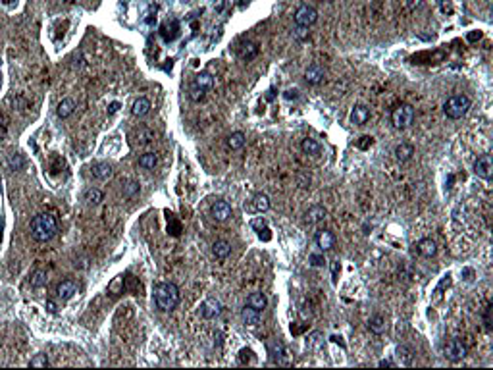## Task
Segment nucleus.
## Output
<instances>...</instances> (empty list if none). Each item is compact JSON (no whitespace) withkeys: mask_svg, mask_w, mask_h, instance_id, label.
Segmentation results:
<instances>
[{"mask_svg":"<svg viewBox=\"0 0 493 370\" xmlns=\"http://www.w3.org/2000/svg\"><path fill=\"white\" fill-rule=\"evenodd\" d=\"M141 191V185H139V181H129L125 187H123V197H127V199H133L135 195Z\"/></svg>","mask_w":493,"mask_h":370,"instance_id":"nucleus-35","label":"nucleus"},{"mask_svg":"<svg viewBox=\"0 0 493 370\" xmlns=\"http://www.w3.org/2000/svg\"><path fill=\"white\" fill-rule=\"evenodd\" d=\"M470 106H472V103H470V99L466 95H453V97H449L445 101L443 112H445V116L449 120H460V118H464L468 114Z\"/></svg>","mask_w":493,"mask_h":370,"instance_id":"nucleus-3","label":"nucleus"},{"mask_svg":"<svg viewBox=\"0 0 493 370\" xmlns=\"http://www.w3.org/2000/svg\"><path fill=\"white\" fill-rule=\"evenodd\" d=\"M339 270H341V266H339V261H332V280H334V282H337Z\"/></svg>","mask_w":493,"mask_h":370,"instance_id":"nucleus-46","label":"nucleus"},{"mask_svg":"<svg viewBox=\"0 0 493 370\" xmlns=\"http://www.w3.org/2000/svg\"><path fill=\"white\" fill-rule=\"evenodd\" d=\"M83 201L87 205H100L104 201V193L100 189H95V187H89L87 191L83 193Z\"/></svg>","mask_w":493,"mask_h":370,"instance_id":"nucleus-31","label":"nucleus"},{"mask_svg":"<svg viewBox=\"0 0 493 370\" xmlns=\"http://www.w3.org/2000/svg\"><path fill=\"white\" fill-rule=\"evenodd\" d=\"M386 328H388V324H386V318L382 317V315H374V317L368 320V330L372 334L382 335L386 332Z\"/></svg>","mask_w":493,"mask_h":370,"instance_id":"nucleus-24","label":"nucleus"},{"mask_svg":"<svg viewBox=\"0 0 493 370\" xmlns=\"http://www.w3.org/2000/svg\"><path fill=\"white\" fill-rule=\"evenodd\" d=\"M193 85L195 87H200V89H204V91H208V89H212V85H214V77H212V73H208V71H198V73L195 75Z\"/></svg>","mask_w":493,"mask_h":370,"instance_id":"nucleus-27","label":"nucleus"},{"mask_svg":"<svg viewBox=\"0 0 493 370\" xmlns=\"http://www.w3.org/2000/svg\"><path fill=\"white\" fill-rule=\"evenodd\" d=\"M156 164H158L156 153H145V155H141V159H139V166L145 168V170H154Z\"/></svg>","mask_w":493,"mask_h":370,"instance_id":"nucleus-32","label":"nucleus"},{"mask_svg":"<svg viewBox=\"0 0 493 370\" xmlns=\"http://www.w3.org/2000/svg\"><path fill=\"white\" fill-rule=\"evenodd\" d=\"M270 207H272L270 197H268L266 193H256L252 199H250V207H248V211L254 212V214H262V212L270 211Z\"/></svg>","mask_w":493,"mask_h":370,"instance_id":"nucleus-12","label":"nucleus"},{"mask_svg":"<svg viewBox=\"0 0 493 370\" xmlns=\"http://www.w3.org/2000/svg\"><path fill=\"white\" fill-rule=\"evenodd\" d=\"M299 97H300L299 89H287V91L283 93V99L289 101V103H291V101H299Z\"/></svg>","mask_w":493,"mask_h":370,"instance_id":"nucleus-41","label":"nucleus"},{"mask_svg":"<svg viewBox=\"0 0 493 370\" xmlns=\"http://www.w3.org/2000/svg\"><path fill=\"white\" fill-rule=\"evenodd\" d=\"M29 367H31V369H47V367H50V361H49L47 355L39 353V355H35V357L29 361Z\"/></svg>","mask_w":493,"mask_h":370,"instance_id":"nucleus-34","label":"nucleus"},{"mask_svg":"<svg viewBox=\"0 0 493 370\" xmlns=\"http://www.w3.org/2000/svg\"><path fill=\"white\" fill-rule=\"evenodd\" d=\"M482 37V33H470L468 35V41H476V39H480Z\"/></svg>","mask_w":493,"mask_h":370,"instance_id":"nucleus-52","label":"nucleus"},{"mask_svg":"<svg viewBox=\"0 0 493 370\" xmlns=\"http://www.w3.org/2000/svg\"><path fill=\"white\" fill-rule=\"evenodd\" d=\"M49 283V274L45 270H35L33 276H31V287H45Z\"/></svg>","mask_w":493,"mask_h":370,"instance_id":"nucleus-33","label":"nucleus"},{"mask_svg":"<svg viewBox=\"0 0 493 370\" xmlns=\"http://www.w3.org/2000/svg\"><path fill=\"white\" fill-rule=\"evenodd\" d=\"M73 112H75V103H73V99H62V101L58 103V106H56V116H58L60 120L70 118Z\"/></svg>","mask_w":493,"mask_h":370,"instance_id":"nucleus-20","label":"nucleus"},{"mask_svg":"<svg viewBox=\"0 0 493 370\" xmlns=\"http://www.w3.org/2000/svg\"><path fill=\"white\" fill-rule=\"evenodd\" d=\"M6 135H8V120H6V116L0 114V139H4Z\"/></svg>","mask_w":493,"mask_h":370,"instance_id":"nucleus-42","label":"nucleus"},{"mask_svg":"<svg viewBox=\"0 0 493 370\" xmlns=\"http://www.w3.org/2000/svg\"><path fill=\"white\" fill-rule=\"evenodd\" d=\"M241 318H243V322H245L246 326H256L260 322V311H254L252 307L246 305L245 309H243V313H241Z\"/></svg>","mask_w":493,"mask_h":370,"instance_id":"nucleus-30","label":"nucleus"},{"mask_svg":"<svg viewBox=\"0 0 493 370\" xmlns=\"http://www.w3.org/2000/svg\"><path fill=\"white\" fill-rule=\"evenodd\" d=\"M414 157V147L408 145V143H401L395 147V159L401 160V162H408V160Z\"/></svg>","mask_w":493,"mask_h":370,"instance_id":"nucleus-26","label":"nucleus"},{"mask_svg":"<svg viewBox=\"0 0 493 370\" xmlns=\"http://www.w3.org/2000/svg\"><path fill=\"white\" fill-rule=\"evenodd\" d=\"M210 214L212 218L216 220V222H226L229 220L231 216H233V211H231V205H229L228 201H214L210 207Z\"/></svg>","mask_w":493,"mask_h":370,"instance_id":"nucleus-8","label":"nucleus"},{"mask_svg":"<svg viewBox=\"0 0 493 370\" xmlns=\"http://www.w3.org/2000/svg\"><path fill=\"white\" fill-rule=\"evenodd\" d=\"M185 2H187V0H185Z\"/></svg>","mask_w":493,"mask_h":370,"instance_id":"nucleus-53","label":"nucleus"},{"mask_svg":"<svg viewBox=\"0 0 493 370\" xmlns=\"http://www.w3.org/2000/svg\"><path fill=\"white\" fill-rule=\"evenodd\" d=\"M414 120V108L410 105H397L391 112V123L395 129H406Z\"/></svg>","mask_w":493,"mask_h":370,"instance_id":"nucleus-4","label":"nucleus"},{"mask_svg":"<svg viewBox=\"0 0 493 370\" xmlns=\"http://www.w3.org/2000/svg\"><path fill=\"white\" fill-rule=\"evenodd\" d=\"M246 305L248 307H252L254 311H264L266 305H268V299H266L264 293H260V291H254V293H250L248 297H246Z\"/></svg>","mask_w":493,"mask_h":370,"instance_id":"nucleus-23","label":"nucleus"},{"mask_svg":"<svg viewBox=\"0 0 493 370\" xmlns=\"http://www.w3.org/2000/svg\"><path fill=\"white\" fill-rule=\"evenodd\" d=\"M474 174L486 181H490L493 177V160L492 155H482L480 159L474 162Z\"/></svg>","mask_w":493,"mask_h":370,"instance_id":"nucleus-6","label":"nucleus"},{"mask_svg":"<svg viewBox=\"0 0 493 370\" xmlns=\"http://www.w3.org/2000/svg\"><path fill=\"white\" fill-rule=\"evenodd\" d=\"M91 172H93V176L97 177V179L106 181V179L112 177V166H110L108 162H97V164L91 168Z\"/></svg>","mask_w":493,"mask_h":370,"instance_id":"nucleus-21","label":"nucleus"},{"mask_svg":"<svg viewBox=\"0 0 493 370\" xmlns=\"http://www.w3.org/2000/svg\"><path fill=\"white\" fill-rule=\"evenodd\" d=\"M160 35L166 43L174 41L177 35H179V21L177 19H172V21H166L162 27H160Z\"/></svg>","mask_w":493,"mask_h":370,"instance_id":"nucleus-19","label":"nucleus"},{"mask_svg":"<svg viewBox=\"0 0 493 370\" xmlns=\"http://www.w3.org/2000/svg\"><path fill=\"white\" fill-rule=\"evenodd\" d=\"M258 235H260V239H264V241H270V237H272V235H270V229L268 228L260 229V231H258Z\"/></svg>","mask_w":493,"mask_h":370,"instance_id":"nucleus-48","label":"nucleus"},{"mask_svg":"<svg viewBox=\"0 0 493 370\" xmlns=\"http://www.w3.org/2000/svg\"><path fill=\"white\" fill-rule=\"evenodd\" d=\"M397 355L401 359V365H410V361H412V349L401 345V347H397Z\"/></svg>","mask_w":493,"mask_h":370,"instance_id":"nucleus-37","label":"nucleus"},{"mask_svg":"<svg viewBox=\"0 0 493 370\" xmlns=\"http://www.w3.org/2000/svg\"><path fill=\"white\" fill-rule=\"evenodd\" d=\"M258 45L254 43V41H245V43H241L239 47H237V56L241 58V60H252V58H256L258 56Z\"/></svg>","mask_w":493,"mask_h":370,"instance_id":"nucleus-14","label":"nucleus"},{"mask_svg":"<svg viewBox=\"0 0 493 370\" xmlns=\"http://www.w3.org/2000/svg\"><path fill=\"white\" fill-rule=\"evenodd\" d=\"M300 151H302L304 155H308V157H316L318 153L322 151V145H320L316 139L306 137V139H302V143H300Z\"/></svg>","mask_w":493,"mask_h":370,"instance_id":"nucleus-28","label":"nucleus"},{"mask_svg":"<svg viewBox=\"0 0 493 370\" xmlns=\"http://www.w3.org/2000/svg\"><path fill=\"white\" fill-rule=\"evenodd\" d=\"M252 359H254V357H252V351H250V349H241V351H239V361H241V363H250Z\"/></svg>","mask_w":493,"mask_h":370,"instance_id":"nucleus-43","label":"nucleus"},{"mask_svg":"<svg viewBox=\"0 0 493 370\" xmlns=\"http://www.w3.org/2000/svg\"><path fill=\"white\" fill-rule=\"evenodd\" d=\"M308 261H310V264L314 266V268H320V266L326 264L324 255H310V257H308Z\"/></svg>","mask_w":493,"mask_h":370,"instance_id":"nucleus-40","label":"nucleus"},{"mask_svg":"<svg viewBox=\"0 0 493 370\" xmlns=\"http://www.w3.org/2000/svg\"><path fill=\"white\" fill-rule=\"evenodd\" d=\"M47 307H49V311H50V313H56V305H54L52 301H47Z\"/></svg>","mask_w":493,"mask_h":370,"instance_id":"nucleus-51","label":"nucleus"},{"mask_svg":"<svg viewBox=\"0 0 493 370\" xmlns=\"http://www.w3.org/2000/svg\"><path fill=\"white\" fill-rule=\"evenodd\" d=\"M295 23L297 25H302V27H312L314 23L318 21V10L316 8H312V6H308V4H302L297 8V12H295Z\"/></svg>","mask_w":493,"mask_h":370,"instance_id":"nucleus-5","label":"nucleus"},{"mask_svg":"<svg viewBox=\"0 0 493 370\" xmlns=\"http://www.w3.org/2000/svg\"><path fill=\"white\" fill-rule=\"evenodd\" d=\"M56 233H58V222L50 212H41L31 220V235L39 243L50 241Z\"/></svg>","mask_w":493,"mask_h":370,"instance_id":"nucleus-1","label":"nucleus"},{"mask_svg":"<svg viewBox=\"0 0 493 370\" xmlns=\"http://www.w3.org/2000/svg\"><path fill=\"white\" fill-rule=\"evenodd\" d=\"M490 313H492V305L486 309V328L488 330H492V317H490Z\"/></svg>","mask_w":493,"mask_h":370,"instance_id":"nucleus-47","label":"nucleus"},{"mask_svg":"<svg viewBox=\"0 0 493 370\" xmlns=\"http://www.w3.org/2000/svg\"><path fill=\"white\" fill-rule=\"evenodd\" d=\"M228 147L231 149V151H241L243 147H245V143H246V139H245V133L243 131H233L231 135L228 137Z\"/></svg>","mask_w":493,"mask_h":370,"instance_id":"nucleus-29","label":"nucleus"},{"mask_svg":"<svg viewBox=\"0 0 493 370\" xmlns=\"http://www.w3.org/2000/svg\"><path fill=\"white\" fill-rule=\"evenodd\" d=\"M120 106H122L120 103H112V105L108 106V114H116L120 110Z\"/></svg>","mask_w":493,"mask_h":370,"instance_id":"nucleus-50","label":"nucleus"},{"mask_svg":"<svg viewBox=\"0 0 493 370\" xmlns=\"http://www.w3.org/2000/svg\"><path fill=\"white\" fill-rule=\"evenodd\" d=\"M440 8H441V12H445V14H451V12H453L451 0H440Z\"/></svg>","mask_w":493,"mask_h":370,"instance_id":"nucleus-45","label":"nucleus"},{"mask_svg":"<svg viewBox=\"0 0 493 370\" xmlns=\"http://www.w3.org/2000/svg\"><path fill=\"white\" fill-rule=\"evenodd\" d=\"M316 245L322 253H328L335 247V235L330 229H320L316 233Z\"/></svg>","mask_w":493,"mask_h":370,"instance_id":"nucleus-13","label":"nucleus"},{"mask_svg":"<svg viewBox=\"0 0 493 370\" xmlns=\"http://www.w3.org/2000/svg\"><path fill=\"white\" fill-rule=\"evenodd\" d=\"M326 77V70L320 66V64H310L306 71H304V81L308 85H320Z\"/></svg>","mask_w":493,"mask_h":370,"instance_id":"nucleus-11","label":"nucleus"},{"mask_svg":"<svg viewBox=\"0 0 493 370\" xmlns=\"http://www.w3.org/2000/svg\"><path fill=\"white\" fill-rule=\"evenodd\" d=\"M8 164H10V168H12V170H23V166H25V160H23V157H21L19 153H14V155H10V159H8Z\"/></svg>","mask_w":493,"mask_h":370,"instance_id":"nucleus-36","label":"nucleus"},{"mask_svg":"<svg viewBox=\"0 0 493 370\" xmlns=\"http://www.w3.org/2000/svg\"><path fill=\"white\" fill-rule=\"evenodd\" d=\"M266 349H268L270 359H272V361H276V363H283V359H285V355H287V349H285L283 341L282 339H276V337L268 339Z\"/></svg>","mask_w":493,"mask_h":370,"instance_id":"nucleus-9","label":"nucleus"},{"mask_svg":"<svg viewBox=\"0 0 493 370\" xmlns=\"http://www.w3.org/2000/svg\"><path fill=\"white\" fill-rule=\"evenodd\" d=\"M229 253H231V245L226 239H218V241L212 243V255L216 259H228Z\"/></svg>","mask_w":493,"mask_h":370,"instance_id":"nucleus-22","label":"nucleus"},{"mask_svg":"<svg viewBox=\"0 0 493 370\" xmlns=\"http://www.w3.org/2000/svg\"><path fill=\"white\" fill-rule=\"evenodd\" d=\"M416 249H418V253H420L422 257H426V259H432V257L438 255V243H436L432 237H424V239H420L418 245H416Z\"/></svg>","mask_w":493,"mask_h":370,"instance_id":"nucleus-18","label":"nucleus"},{"mask_svg":"<svg viewBox=\"0 0 493 370\" xmlns=\"http://www.w3.org/2000/svg\"><path fill=\"white\" fill-rule=\"evenodd\" d=\"M445 355L449 357V361H460V359H464L468 355V347H466V343L460 337H455V339H451L447 343Z\"/></svg>","mask_w":493,"mask_h":370,"instance_id":"nucleus-7","label":"nucleus"},{"mask_svg":"<svg viewBox=\"0 0 493 370\" xmlns=\"http://www.w3.org/2000/svg\"><path fill=\"white\" fill-rule=\"evenodd\" d=\"M306 220H308V224H312V226H320L324 220H326V209L324 207H312L310 211L306 212Z\"/></svg>","mask_w":493,"mask_h":370,"instance_id":"nucleus-25","label":"nucleus"},{"mask_svg":"<svg viewBox=\"0 0 493 370\" xmlns=\"http://www.w3.org/2000/svg\"><path fill=\"white\" fill-rule=\"evenodd\" d=\"M293 37H295L297 41H306V39L310 37V31H308V27H302V25H297V27L293 29Z\"/></svg>","mask_w":493,"mask_h":370,"instance_id":"nucleus-39","label":"nucleus"},{"mask_svg":"<svg viewBox=\"0 0 493 370\" xmlns=\"http://www.w3.org/2000/svg\"><path fill=\"white\" fill-rule=\"evenodd\" d=\"M391 369V367H395V363L391 361V359H384V361H380V369Z\"/></svg>","mask_w":493,"mask_h":370,"instance_id":"nucleus-49","label":"nucleus"},{"mask_svg":"<svg viewBox=\"0 0 493 370\" xmlns=\"http://www.w3.org/2000/svg\"><path fill=\"white\" fill-rule=\"evenodd\" d=\"M150 101L147 99V97H139V99H135L133 101V105H131V114L135 116V118H145L148 112H150Z\"/></svg>","mask_w":493,"mask_h":370,"instance_id":"nucleus-17","label":"nucleus"},{"mask_svg":"<svg viewBox=\"0 0 493 370\" xmlns=\"http://www.w3.org/2000/svg\"><path fill=\"white\" fill-rule=\"evenodd\" d=\"M77 289H79V285L73 282V280H64V282L58 283V287H56V295H58L62 301H68V299H71L75 293H77Z\"/></svg>","mask_w":493,"mask_h":370,"instance_id":"nucleus-15","label":"nucleus"},{"mask_svg":"<svg viewBox=\"0 0 493 370\" xmlns=\"http://www.w3.org/2000/svg\"><path fill=\"white\" fill-rule=\"evenodd\" d=\"M370 120V108L366 105H356L351 110V122L354 125H364Z\"/></svg>","mask_w":493,"mask_h":370,"instance_id":"nucleus-16","label":"nucleus"},{"mask_svg":"<svg viewBox=\"0 0 493 370\" xmlns=\"http://www.w3.org/2000/svg\"><path fill=\"white\" fill-rule=\"evenodd\" d=\"M222 311H224V307H222V303L218 299H206L202 301V305H200V315H202V318H206V320L220 317Z\"/></svg>","mask_w":493,"mask_h":370,"instance_id":"nucleus-10","label":"nucleus"},{"mask_svg":"<svg viewBox=\"0 0 493 370\" xmlns=\"http://www.w3.org/2000/svg\"><path fill=\"white\" fill-rule=\"evenodd\" d=\"M179 287L176 283L172 282H162L154 287V301H156V307L164 313H172L179 305Z\"/></svg>","mask_w":493,"mask_h":370,"instance_id":"nucleus-2","label":"nucleus"},{"mask_svg":"<svg viewBox=\"0 0 493 370\" xmlns=\"http://www.w3.org/2000/svg\"><path fill=\"white\" fill-rule=\"evenodd\" d=\"M204 95H206V91H204V89L191 85V91H189V99H191L193 103H200V101L204 99Z\"/></svg>","mask_w":493,"mask_h":370,"instance_id":"nucleus-38","label":"nucleus"},{"mask_svg":"<svg viewBox=\"0 0 493 370\" xmlns=\"http://www.w3.org/2000/svg\"><path fill=\"white\" fill-rule=\"evenodd\" d=\"M250 228L256 229V231H260V229L266 228V222L262 218H254V220H250Z\"/></svg>","mask_w":493,"mask_h":370,"instance_id":"nucleus-44","label":"nucleus"}]
</instances>
